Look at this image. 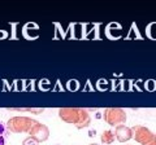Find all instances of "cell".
<instances>
[{
	"label": "cell",
	"mask_w": 156,
	"mask_h": 145,
	"mask_svg": "<svg viewBox=\"0 0 156 145\" xmlns=\"http://www.w3.org/2000/svg\"><path fill=\"white\" fill-rule=\"evenodd\" d=\"M58 117L65 123L74 124L77 130H83L91 124V115L83 108H61Z\"/></svg>",
	"instance_id": "1"
},
{
	"label": "cell",
	"mask_w": 156,
	"mask_h": 145,
	"mask_svg": "<svg viewBox=\"0 0 156 145\" xmlns=\"http://www.w3.org/2000/svg\"><path fill=\"white\" fill-rule=\"evenodd\" d=\"M37 123L35 119H33L26 115H20V117H12L8 119L5 128L9 132L13 133H29L31 127Z\"/></svg>",
	"instance_id": "2"
},
{
	"label": "cell",
	"mask_w": 156,
	"mask_h": 145,
	"mask_svg": "<svg viewBox=\"0 0 156 145\" xmlns=\"http://www.w3.org/2000/svg\"><path fill=\"white\" fill-rule=\"evenodd\" d=\"M133 139L140 145H156V135L144 126H134Z\"/></svg>",
	"instance_id": "3"
},
{
	"label": "cell",
	"mask_w": 156,
	"mask_h": 145,
	"mask_svg": "<svg viewBox=\"0 0 156 145\" xmlns=\"http://www.w3.org/2000/svg\"><path fill=\"white\" fill-rule=\"evenodd\" d=\"M103 118H104L107 124L115 126V127L124 124L126 122V119H128L125 110L120 109V108H107V109H104Z\"/></svg>",
	"instance_id": "4"
},
{
	"label": "cell",
	"mask_w": 156,
	"mask_h": 145,
	"mask_svg": "<svg viewBox=\"0 0 156 145\" xmlns=\"http://www.w3.org/2000/svg\"><path fill=\"white\" fill-rule=\"evenodd\" d=\"M29 136L33 137L39 144L44 143V141H47V140L50 139V128H48L46 124L37 122L31 127L30 131H29Z\"/></svg>",
	"instance_id": "5"
},
{
	"label": "cell",
	"mask_w": 156,
	"mask_h": 145,
	"mask_svg": "<svg viewBox=\"0 0 156 145\" xmlns=\"http://www.w3.org/2000/svg\"><path fill=\"white\" fill-rule=\"evenodd\" d=\"M113 133H115L116 140L120 143H126V141H129L130 139H133V130L124 124L117 126Z\"/></svg>",
	"instance_id": "6"
},
{
	"label": "cell",
	"mask_w": 156,
	"mask_h": 145,
	"mask_svg": "<svg viewBox=\"0 0 156 145\" xmlns=\"http://www.w3.org/2000/svg\"><path fill=\"white\" fill-rule=\"evenodd\" d=\"M116 140L115 137V133L113 131H111V130H105V131L101 132V136H100V141L101 144H105V145H108V144H112Z\"/></svg>",
	"instance_id": "7"
},
{
	"label": "cell",
	"mask_w": 156,
	"mask_h": 145,
	"mask_svg": "<svg viewBox=\"0 0 156 145\" xmlns=\"http://www.w3.org/2000/svg\"><path fill=\"white\" fill-rule=\"evenodd\" d=\"M13 110H17V112H30L33 114H41L43 110V108H18V109H13Z\"/></svg>",
	"instance_id": "8"
},
{
	"label": "cell",
	"mask_w": 156,
	"mask_h": 145,
	"mask_svg": "<svg viewBox=\"0 0 156 145\" xmlns=\"http://www.w3.org/2000/svg\"><path fill=\"white\" fill-rule=\"evenodd\" d=\"M5 139H7V128L0 123V145H5Z\"/></svg>",
	"instance_id": "9"
},
{
	"label": "cell",
	"mask_w": 156,
	"mask_h": 145,
	"mask_svg": "<svg viewBox=\"0 0 156 145\" xmlns=\"http://www.w3.org/2000/svg\"><path fill=\"white\" fill-rule=\"evenodd\" d=\"M22 145H39V143L35 141V140H34L33 137L27 136L26 139H23V140H22Z\"/></svg>",
	"instance_id": "10"
},
{
	"label": "cell",
	"mask_w": 156,
	"mask_h": 145,
	"mask_svg": "<svg viewBox=\"0 0 156 145\" xmlns=\"http://www.w3.org/2000/svg\"><path fill=\"white\" fill-rule=\"evenodd\" d=\"M89 145H99V144H96V143H92V144H89Z\"/></svg>",
	"instance_id": "11"
}]
</instances>
